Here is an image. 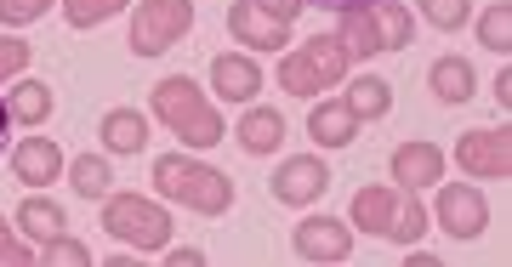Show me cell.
Here are the masks:
<instances>
[{
    "label": "cell",
    "instance_id": "cell-1",
    "mask_svg": "<svg viewBox=\"0 0 512 267\" xmlns=\"http://www.w3.org/2000/svg\"><path fill=\"white\" fill-rule=\"evenodd\" d=\"M154 114H160L188 148H217L228 143V120H222L217 108L205 103V91L188 80V74H165L160 86H154Z\"/></svg>",
    "mask_w": 512,
    "mask_h": 267
},
{
    "label": "cell",
    "instance_id": "cell-2",
    "mask_svg": "<svg viewBox=\"0 0 512 267\" xmlns=\"http://www.w3.org/2000/svg\"><path fill=\"white\" fill-rule=\"evenodd\" d=\"M154 188L200 216H222L234 205V182L222 177V171H211V165L188 160V154H160L154 160Z\"/></svg>",
    "mask_w": 512,
    "mask_h": 267
},
{
    "label": "cell",
    "instance_id": "cell-3",
    "mask_svg": "<svg viewBox=\"0 0 512 267\" xmlns=\"http://www.w3.org/2000/svg\"><path fill=\"white\" fill-rule=\"evenodd\" d=\"M348 46L336 35H313L302 40V46H291L285 52V63H279V86L291 91V97H319V91L342 86L348 80Z\"/></svg>",
    "mask_w": 512,
    "mask_h": 267
},
{
    "label": "cell",
    "instance_id": "cell-4",
    "mask_svg": "<svg viewBox=\"0 0 512 267\" xmlns=\"http://www.w3.org/2000/svg\"><path fill=\"white\" fill-rule=\"evenodd\" d=\"M342 46L348 57H376V52H399L416 40V18H410V6L399 0H382V6H365V12H342Z\"/></svg>",
    "mask_w": 512,
    "mask_h": 267
},
{
    "label": "cell",
    "instance_id": "cell-5",
    "mask_svg": "<svg viewBox=\"0 0 512 267\" xmlns=\"http://www.w3.org/2000/svg\"><path fill=\"white\" fill-rule=\"evenodd\" d=\"M103 228L131 250H165L171 239V216L143 194H109L103 199Z\"/></svg>",
    "mask_w": 512,
    "mask_h": 267
},
{
    "label": "cell",
    "instance_id": "cell-6",
    "mask_svg": "<svg viewBox=\"0 0 512 267\" xmlns=\"http://www.w3.org/2000/svg\"><path fill=\"white\" fill-rule=\"evenodd\" d=\"M194 29V0H143L131 18V52L137 57H160Z\"/></svg>",
    "mask_w": 512,
    "mask_h": 267
},
{
    "label": "cell",
    "instance_id": "cell-7",
    "mask_svg": "<svg viewBox=\"0 0 512 267\" xmlns=\"http://www.w3.org/2000/svg\"><path fill=\"white\" fill-rule=\"evenodd\" d=\"M291 245L302 262H348L353 256V228L336 216H302L291 233Z\"/></svg>",
    "mask_w": 512,
    "mask_h": 267
},
{
    "label": "cell",
    "instance_id": "cell-8",
    "mask_svg": "<svg viewBox=\"0 0 512 267\" xmlns=\"http://www.w3.org/2000/svg\"><path fill=\"white\" fill-rule=\"evenodd\" d=\"M325 188H330V165L319 160V154H291V160L274 171V182H268V194H274L279 205H313Z\"/></svg>",
    "mask_w": 512,
    "mask_h": 267
},
{
    "label": "cell",
    "instance_id": "cell-9",
    "mask_svg": "<svg viewBox=\"0 0 512 267\" xmlns=\"http://www.w3.org/2000/svg\"><path fill=\"white\" fill-rule=\"evenodd\" d=\"M439 222L450 239H478V233L490 228V199L467 188V182H444L439 188Z\"/></svg>",
    "mask_w": 512,
    "mask_h": 267
},
{
    "label": "cell",
    "instance_id": "cell-10",
    "mask_svg": "<svg viewBox=\"0 0 512 267\" xmlns=\"http://www.w3.org/2000/svg\"><path fill=\"white\" fill-rule=\"evenodd\" d=\"M228 29H234V40L239 46H251V52L291 46V23H279L262 0H234V6H228Z\"/></svg>",
    "mask_w": 512,
    "mask_h": 267
},
{
    "label": "cell",
    "instance_id": "cell-11",
    "mask_svg": "<svg viewBox=\"0 0 512 267\" xmlns=\"http://www.w3.org/2000/svg\"><path fill=\"white\" fill-rule=\"evenodd\" d=\"M456 165L467 171V177H507L512 171V143H507V131H467L456 143Z\"/></svg>",
    "mask_w": 512,
    "mask_h": 267
},
{
    "label": "cell",
    "instance_id": "cell-12",
    "mask_svg": "<svg viewBox=\"0 0 512 267\" xmlns=\"http://www.w3.org/2000/svg\"><path fill=\"white\" fill-rule=\"evenodd\" d=\"M12 177L29 182V188L57 182V177H63V148H57L52 137H23V143L12 148Z\"/></svg>",
    "mask_w": 512,
    "mask_h": 267
},
{
    "label": "cell",
    "instance_id": "cell-13",
    "mask_svg": "<svg viewBox=\"0 0 512 267\" xmlns=\"http://www.w3.org/2000/svg\"><path fill=\"white\" fill-rule=\"evenodd\" d=\"M393 182H399V188L444 182V148L439 143H404V148H393Z\"/></svg>",
    "mask_w": 512,
    "mask_h": 267
},
{
    "label": "cell",
    "instance_id": "cell-14",
    "mask_svg": "<svg viewBox=\"0 0 512 267\" xmlns=\"http://www.w3.org/2000/svg\"><path fill=\"white\" fill-rule=\"evenodd\" d=\"M211 86H217L228 103H251L256 91H262V69H256V57L222 52L217 63H211Z\"/></svg>",
    "mask_w": 512,
    "mask_h": 267
},
{
    "label": "cell",
    "instance_id": "cell-15",
    "mask_svg": "<svg viewBox=\"0 0 512 267\" xmlns=\"http://www.w3.org/2000/svg\"><path fill=\"white\" fill-rule=\"evenodd\" d=\"M308 137H313L319 148H348L353 137H359V114H353L342 97H336V103H319V108L308 114Z\"/></svg>",
    "mask_w": 512,
    "mask_h": 267
},
{
    "label": "cell",
    "instance_id": "cell-16",
    "mask_svg": "<svg viewBox=\"0 0 512 267\" xmlns=\"http://www.w3.org/2000/svg\"><path fill=\"white\" fill-rule=\"evenodd\" d=\"M97 137H103V148H109V154H143L148 120L137 114V108H109V114H103V125H97Z\"/></svg>",
    "mask_w": 512,
    "mask_h": 267
},
{
    "label": "cell",
    "instance_id": "cell-17",
    "mask_svg": "<svg viewBox=\"0 0 512 267\" xmlns=\"http://www.w3.org/2000/svg\"><path fill=\"white\" fill-rule=\"evenodd\" d=\"M393 211H399V188H387V182H376V188H359V194H353V228L382 233V239H387Z\"/></svg>",
    "mask_w": 512,
    "mask_h": 267
},
{
    "label": "cell",
    "instance_id": "cell-18",
    "mask_svg": "<svg viewBox=\"0 0 512 267\" xmlns=\"http://www.w3.org/2000/svg\"><path fill=\"white\" fill-rule=\"evenodd\" d=\"M234 137H239L245 154H274V148L285 143V114H279V108H251V114L234 125Z\"/></svg>",
    "mask_w": 512,
    "mask_h": 267
},
{
    "label": "cell",
    "instance_id": "cell-19",
    "mask_svg": "<svg viewBox=\"0 0 512 267\" xmlns=\"http://www.w3.org/2000/svg\"><path fill=\"white\" fill-rule=\"evenodd\" d=\"M473 63L467 57H439L433 69H427V86H433V97H439L444 108H456V103H467L473 97Z\"/></svg>",
    "mask_w": 512,
    "mask_h": 267
},
{
    "label": "cell",
    "instance_id": "cell-20",
    "mask_svg": "<svg viewBox=\"0 0 512 267\" xmlns=\"http://www.w3.org/2000/svg\"><path fill=\"white\" fill-rule=\"evenodd\" d=\"M6 108H12V125H46L52 108H57V97L46 91V80H23V86H12Z\"/></svg>",
    "mask_w": 512,
    "mask_h": 267
},
{
    "label": "cell",
    "instance_id": "cell-21",
    "mask_svg": "<svg viewBox=\"0 0 512 267\" xmlns=\"http://www.w3.org/2000/svg\"><path fill=\"white\" fill-rule=\"evenodd\" d=\"M18 228L29 233L35 245H46V239H52V233H63L69 222H63V205H57V199H40V194H29V199L18 205Z\"/></svg>",
    "mask_w": 512,
    "mask_h": 267
},
{
    "label": "cell",
    "instance_id": "cell-22",
    "mask_svg": "<svg viewBox=\"0 0 512 267\" xmlns=\"http://www.w3.org/2000/svg\"><path fill=\"white\" fill-rule=\"evenodd\" d=\"M342 103H348L359 120H382L387 108H393V86H387L382 74H359V80L348 86V97H342Z\"/></svg>",
    "mask_w": 512,
    "mask_h": 267
},
{
    "label": "cell",
    "instance_id": "cell-23",
    "mask_svg": "<svg viewBox=\"0 0 512 267\" xmlns=\"http://www.w3.org/2000/svg\"><path fill=\"white\" fill-rule=\"evenodd\" d=\"M69 182H74V194H80V199H109L114 171H109L103 154H80V160L69 165Z\"/></svg>",
    "mask_w": 512,
    "mask_h": 267
},
{
    "label": "cell",
    "instance_id": "cell-24",
    "mask_svg": "<svg viewBox=\"0 0 512 267\" xmlns=\"http://www.w3.org/2000/svg\"><path fill=\"white\" fill-rule=\"evenodd\" d=\"M421 233H427V205L416 199V188H399V211H393L387 239H393V245H416Z\"/></svg>",
    "mask_w": 512,
    "mask_h": 267
},
{
    "label": "cell",
    "instance_id": "cell-25",
    "mask_svg": "<svg viewBox=\"0 0 512 267\" xmlns=\"http://www.w3.org/2000/svg\"><path fill=\"white\" fill-rule=\"evenodd\" d=\"M114 12H126V0H63V18L74 29H97V23H109Z\"/></svg>",
    "mask_w": 512,
    "mask_h": 267
},
{
    "label": "cell",
    "instance_id": "cell-26",
    "mask_svg": "<svg viewBox=\"0 0 512 267\" xmlns=\"http://www.w3.org/2000/svg\"><path fill=\"white\" fill-rule=\"evenodd\" d=\"M478 40H484L490 52H507V46H512V12H507V0H495L490 12L478 18Z\"/></svg>",
    "mask_w": 512,
    "mask_h": 267
},
{
    "label": "cell",
    "instance_id": "cell-27",
    "mask_svg": "<svg viewBox=\"0 0 512 267\" xmlns=\"http://www.w3.org/2000/svg\"><path fill=\"white\" fill-rule=\"evenodd\" d=\"M40 262H52V267H92V250L80 245V239H69V233H52V239L40 245Z\"/></svg>",
    "mask_w": 512,
    "mask_h": 267
},
{
    "label": "cell",
    "instance_id": "cell-28",
    "mask_svg": "<svg viewBox=\"0 0 512 267\" xmlns=\"http://www.w3.org/2000/svg\"><path fill=\"white\" fill-rule=\"evenodd\" d=\"M416 6H421V18L433 23V29H461V23L473 18L467 0H416Z\"/></svg>",
    "mask_w": 512,
    "mask_h": 267
},
{
    "label": "cell",
    "instance_id": "cell-29",
    "mask_svg": "<svg viewBox=\"0 0 512 267\" xmlns=\"http://www.w3.org/2000/svg\"><path fill=\"white\" fill-rule=\"evenodd\" d=\"M29 69V40L18 35H0V80H12V74Z\"/></svg>",
    "mask_w": 512,
    "mask_h": 267
},
{
    "label": "cell",
    "instance_id": "cell-30",
    "mask_svg": "<svg viewBox=\"0 0 512 267\" xmlns=\"http://www.w3.org/2000/svg\"><path fill=\"white\" fill-rule=\"evenodd\" d=\"M46 6H52V0H0V23H12V29H23V23L46 18Z\"/></svg>",
    "mask_w": 512,
    "mask_h": 267
},
{
    "label": "cell",
    "instance_id": "cell-31",
    "mask_svg": "<svg viewBox=\"0 0 512 267\" xmlns=\"http://www.w3.org/2000/svg\"><path fill=\"white\" fill-rule=\"evenodd\" d=\"M29 262H35V250L23 245L18 233L6 228V216H0V267H29Z\"/></svg>",
    "mask_w": 512,
    "mask_h": 267
},
{
    "label": "cell",
    "instance_id": "cell-32",
    "mask_svg": "<svg viewBox=\"0 0 512 267\" xmlns=\"http://www.w3.org/2000/svg\"><path fill=\"white\" fill-rule=\"evenodd\" d=\"M302 6H319V12H365V6H382V0H302Z\"/></svg>",
    "mask_w": 512,
    "mask_h": 267
},
{
    "label": "cell",
    "instance_id": "cell-33",
    "mask_svg": "<svg viewBox=\"0 0 512 267\" xmlns=\"http://www.w3.org/2000/svg\"><path fill=\"white\" fill-rule=\"evenodd\" d=\"M495 103H501V114L512 108V69L501 63V74H495Z\"/></svg>",
    "mask_w": 512,
    "mask_h": 267
},
{
    "label": "cell",
    "instance_id": "cell-34",
    "mask_svg": "<svg viewBox=\"0 0 512 267\" xmlns=\"http://www.w3.org/2000/svg\"><path fill=\"white\" fill-rule=\"evenodd\" d=\"M262 6H268V12H274L279 23H291L296 12H302V0H262Z\"/></svg>",
    "mask_w": 512,
    "mask_h": 267
},
{
    "label": "cell",
    "instance_id": "cell-35",
    "mask_svg": "<svg viewBox=\"0 0 512 267\" xmlns=\"http://www.w3.org/2000/svg\"><path fill=\"white\" fill-rule=\"evenodd\" d=\"M200 262H205V250H194V245L171 250V267H200Z\"/></svg>",
    "mask_w": 512,
    "mask_h": 267
},
{
    "label": "cell",
    "instance_id": "cell-36",
    "mask_svg": "<svg viewBox=\"0 0 512 267\" xmlns=\"http://www.w3.org/2000/svg\"><path fill=\"white\" fill-rule=\"evenodd\" d=\"M6 131H12V108L0 103V143H6Z\"/></svg>",
    "mask_w": 512,
    "mask_h": 267
}]
</instances>
